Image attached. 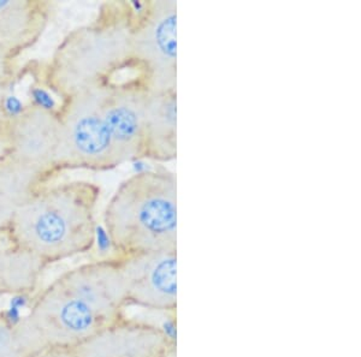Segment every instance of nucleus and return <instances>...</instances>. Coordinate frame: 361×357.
Instances as JSON below:
<instances>
[{"instance_id":"f257e3e1","label":"nucleus","mask_w":361,"mask_h":357,"mask_svg":"<svg viewBox=\"0 0 361 357\" xmlns=\"http://www.w3.org/2000/svg\"><path fill=\"white\" fill-rule=\"evenodd\" d=\"M149 89L136 75L78 92L61 101L57 173L109 171L144 154Z\"/></svg>"},{"instance_id":"f03ea898","label":"nucleus","mask_w":361,"mask_h":357,"mask_svg":"<svg viewBox=\"0 0 361 357\" xmlns=\"http://www.w3.org/2000/svg\"><path fill=\"white\" fill-rule=\"evenodd\" d=\"M100 187L90 181L46 184L17 208L4 239L49 267L94 251Z\"/></svg>"},{"instance_id":"7ed1b4c3","label":"nucleus","mask_w":361,"mask_h":357,"mask_svg":"<svg viewBox=\"0 0 361 357\" xmlns=\"http://www.w3.org/2000/svg\"><path fill=\"white\" fill-rule=\"evenodd\" d=\"M140 3H104L88 25L71 30L54 49L42 81L61 101L132 70L130 37Z\"/></svg>"},{"instance_id":"20e7f679","label":"nucleus","mask_w":361,"mask_h":357,"mask_svg":"<svg viewBox=\"0 0 361 357\" xmlns=\"http://www.w3.org/2000/svg\"><path fill=\"white\" fill-rule=\"evenodd\" d=\"M104 226L117 256L177 251V176L163 166L122 182L104 212Z\"/></svg>"},{"instance_id":"39448f33","label":"nucleus","mask_w":361,"mask_h":357,"mask_svg":"<svg viewBox=\"0 0 361 357\" xmlns=\"http://www.w3.org/2000/svg\"><path fill=\"white\" fill-rule=\"evenodd\" d=\"M133 73L151 92L177 89V1H141L130 37Z\"/></svg>"},{"instance_id":"423d86ee","label":"nucleus","mask_w":361,"mask_h":357,"mask_svg":"<svg viewBox=\"0 0 361 357\" xmlns=\"http://www.w3.org/2000/svg\"><path fill=\"white\" fill-rule=\"evenodd\" d=\"M25 316L47 348H75L111 324L54 280L30 299Z\"/></svg>"},{"instance_id":"0eeeda50","label":"nucleus","mask_w":361,"mask_h":357,"mask_svg":"<svg viewBox=\"0 0 361 357\" xmlns=\"http://www.w3.org/2000/svg\"><path fill=\"white\" fill-rule=\"evenodd\" d=\"M59 108H46L30 103L6 119L0 136L3 153L22 164L54 178L59 144Z\"/></svg>"},{"instance_id":"6e6552de","label":"nucleus","mask_w":361,"mask_h":357,"mask_svg":"<svg viewBox=\"0 0 361 357\" xmlns=\"http://www.w3.org/2000/svg\"><path fill=\"white\" fill-rule=\"evenodd\" d=\"M54 280L109 322L126 315L127 287L117 255L80 263Z\"/></svg>"},{"instance_id":"1a4fd4ad","label":"nucleus","mask_w":361,"mask_h":357,"mask_svg":"<svg viewBox=\"0 0 361 357\" xmlns=\"http://www.w3.org/2000/svg\"><path fill=\"white\" fill-rule=\"evenodd\" d=\"M128 308L177 311V251L119 256Z\"/></svg>"},{"instance_id":"9d476101","label":"nucleus","mask_w":361,"mask_h":357,"mask_svg":"<svg viewBox=\"0 0 361 357\" xmlns=\"http://www.w3.org/2000/svg\"><path fill=\"white\" fill-rule=\"evenodd\" d=\"M71 349L76 357H177L156 327L127 313Z\"/></svg>"},{"instance_id":"9b49d317","label":"nucleus","mask_w":361,"mask_h":357,"mask_svg":"<svg viewBox=\"0 0 361 357\" xmlns=\"http://www.w3.org/2000/svg\"><path fill=\"white\" fill-rule=\"evenodd\" d=\"M52 5L47 1L0 0V49L17 58L42 39Z\"/></svg>"},{"instance_id":"f8f14e48","label":"nucleus","mask_w":361,"mask_h":357,"mask_svg":"<svg viewBox=\"0 0 361 357\" xmlns=\"http://www.w3.org/2000/svg\"><path fill=\"white\" fill-rule=\"evenodd\" d=\"M177 158V89L148 92L142 159L169 163Z\"/></svg>"},{"instance_id":"ddd939ff","label":"nucleus","mask_w":361,"mask_h":357,"mask_svg":"<svg viewBox=\"0 0 361 357\" xmlns=\"http://www.w3.org/2000/svg\"><path fill=\"white\" fill-rule=\"evenodd\" d=\"M52 177L22 164L4 153L0 154V238H4L13 214Z\"/></svg>"},{"instance_id":"4468645a","label":"nucleus","mask_w":361,"mask_h":357,"mask_svg":"<svg viewBox=\"0 0 361 357\" xmlns=\"http://www.w3.org/2000/svg\"><path fill=\"white\" fill-rule=\"evenodd\" d=\"M47 268L33 255L0 243V297L32 299L42 287Z\"/></svg>"},{"instance_id":"2eb2a0df","label":"nucleus","mask_w":361,"mask_h":357,"mask_svg":"<svg viewBox=\"0 0 361 357\" xmlns=\"http://www.w3.org/2000/svg\"><path fill=\"white\" fill-rule=\"evenodd\" d=\"M49 349L25 314L11 319L0 311V357H37Z\"/></svg>"},{"instance_id":"dca6fc26","label":"nucleus","mask_w":361,"mask_h":357,"mask_svg":"<svg viewBox=\"0 0 361 357\" xmlns=\"http://www.w3.org/2000/svg\"><path fill=\"white\" fill-rule=\"evenodd\" d=\"M13 56L0 49V89H8L16 76V66Z\"/></svg>"},{"instance_id":"f3484780","label":"nucleus","mask_w":361,"mask_h":357,"mask_svg":"<svg viewBox=\"0 0 361 357\" xmlns=\"http://www.w3.org/2000/svg\"><path fill=\"white\" fill-rule=\"evenodd\" d=\"M37 357H76L71 348H49Z\"/></svg>"},{"instance_id":"a211bd4d","label":"nucleus","mask_w":361,"mask_h":357,"mask_svg":"<svg viewBox=\"0 0 361 357\" xmlns=\"http://www.w3.org/2000/svg\"><path fill=\"white\" fill-rule=\"evenodd\" d=\"M6 93H8V89H0V136H1L5 123H6V119H8V115H6L4 107V100L5 96H6Z\"/></svg>"}]
</instances>
